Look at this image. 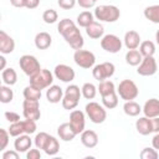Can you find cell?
Returning <instances> with one entry per match:
<instances>
[{
    "label": "cell",
    "instance_id": "obj_1",
    "mask_svg": "<svg viewBox=\"0 0 159 159\" xmlns=\"http://www.w3.org/2000/svg\"><path fill=\"white\" fill-rule=\"evenodd\" d=\"M57 31L60 35L63 36L66 42L73 50H80L83 47V45H84L83 36H82L80 29L77 27V25L72 20H70V19L60 20V22L57 25Z\"/></svg>",
    "mask_w": 159,
    "mask_h": 159
},
{
    "label": "cell",
    "instance_id": "obj_2",
    "mask_svg": "<svg viewBox=\"0 0 159 159\" xmlns=\"http://www.w3.org/2000/svg\"><path fill=\"white\" fill-rule=\"evenodd\" d=\"M94 17L102 22H116L120 17V10L114 5H99L94 9Z\"/></svg>",
    "mask_w": 159,
    "mask_h": 159
},
{
    "label": "cell",
    "instance_id": "obj_3",
    "mask_svg": "<svg viewBox=\"0 0 159 159\" xmlns=\"http://www.w3.org/2000/svg\"><path fill=\"white\" fill-rule=\"evenodd\" d=\"M81 96H82V92L77 84H68L67 88L65 89V94L61 101L62 107L67 111H73L78 106Z\"/></svg>",
    "mask_w": 159,
    "mask_h": 159
},
{
    "label": "cell",
    "instance_id": "obj_4",
    "mask_svg": "<svg viewBox=\"0 0 159 159\" xmlns=\"http://www.w3.org/2000/svg\"><path fill=\"white\" fill-rule=\"evenodd\" d=\"M84 112L89 120L94 124H101L107 119V111L104 106H101L97 102H88L84 107Z\"/></svg>",
    "mask_w": 159,
    "mask_h": 159
},
{
    "label": "cell",
    "instance_id": "obj_5",
    "mask_svg": "<svg viewBox=\"0 0 159 159\" xmlns=\"http://www.w3.org/2000/svg\"><path fill=\"white\" fill-rule=\"evenodd\" d=\"M117 93L125 102V101L135 99L138 97V94H139V89H138V86L135 84L134 81H132V80H123L118 84Z\"/></svg>",
    "mask_w": 159,
    "mask_h": 159
},
{
    "label": "cell",
    "instance_id": "obj_6",
    "mask_svg": "<svg viewBox=\"0 0 159 159\" xmlns=\"http://www.w3.org/2000/svg\"><path fill=\"white\" fill-rule=\"evenodd\" d=\"M53 76L48 70L46 68H41L39 72H36L35 75H32L30 78V84L39 88V89H45L48 88L52 82H53Z\"/></svg>",
    "mask_w": 159,
    "mask_h": 159
},
{
    "label": "cell",
    "instance_id": "obj_7",
    "mask_svg": "<svg viewBox=\"0 0 159 159\" xmlns=\"http://www.w3.org/2000/svg\"><path fill=\"white\" fill-rule=\"evenodd\" d=\"M73 61L81 68L89 70V68H93V66L96 63V56H94V53L92 51L80 48V50H76L75 51V53H73Z\"/></svg>",
    "mask_w": 159,
    "mask_h": 159
},
{
    "label": "cell",
    "instance_id": "obj_8",
    "mask_svg": "<svg viewBox=\"0 0 159 159\" xmlns=\"http://www.w3.org/2000/svg\"><path fill=\"white\" fill-rule=\"evenodd\" d=\"M19 66L22 70V72L29 77H31L41 70L39 60L32 55H22L19 60Z\"/></svg>",
    "mask_w": 159,
    "mask_h": 159
},
{
    "label": "cell",
    "instance_id": "obj_9",
    "mask_svg": "<svg viewBox=\"0 0 159 159\" xmlns=\"http://www.w3.org/2000/svg\"><path fill=\"white\" fill-rule=\"evenodd\" d=\"M114 72H116V66L112 62H102V63L93 66L92 76L94 80L101 82V81H106L111 78L114 75Z\"/></svg>",
    "mask_w": 159,
    "mask_h": 159
},
{
    "label": "cell",
    "instance_id": "obj_10",
    "mask_svg": "<svg viewBox=\"0 0 159 159\" xmlns=\"http://www.w3.org/2000/svg\"><path fill=\"white\" fill-rule=\"evenodd\" d=\"M123 46V42L122 40L114 35V34H107V35H103V37L101 39V47L106 51V52H109V53H117L120 51Z\"/></svg>",
    "mask_w": 159,
    "mask_h": 159
},
{
    "label": "cell",
    "instance_id": "obj_11",
    "mask_svg": "<svg viewBox=\"0 0 159 159\" xmlns=\"http://www.w3.org/2000/svg\"><path fill=\"white\" fill-rule=\"evenodd\" d=\"M22 114L26 119L39 120L41 117L40 102L36 99H24L22 102Z\"/></svg>",
    "mask_w": 159,
    "mask_h": 159
},
{
    "label": "cell",
    "instance_id": "obj_12",
    "mask_svg": "<svg viewBox=\"0 0 159 159\" xmlns=\"http://www.w3.org/2000/svg\"><path fill=\"white\" fill-rule=\"evenodd\" d=\"M158 71V62L153 56L149 57H143L142 62L139 63L138 68H137V73L139 76H144V77H149L155 75Z\"/></svg>",
    "mask_w": 159,
    "mask_h": 159
},
{
    "label": "cell",
    "instance_id": "obj_13",
    "mask_svg": "<svg viewBox=\"0 0 159 159\" xmlns=\"http://www.w3.org/2000/svg\"><path fill=\"white\" fill-rule=\"evenodd\" d=\"M53 75H55V77L57 80H60L61 82H65V83L72 82L75 80V76H76L75 70L71 66L66 65V63L57 65L55 67V70H53Z\"/></svg>",
    "mask_w": 159,
    "mask_h": 159
},
{
    "label": "cell",
    "instance_id": "obj_14",
    "mask_svg": "<svg viewBox=\"0 0 159 159\" xmlns=\"http://www.w3.org/2000/svg\"><path fill=\"white\" fill-rule=\"evenodd\" d=\"M70 124L76 132V134H81L84 130L86 125V116L80 109H73L70 113Z\"/></svg>",
    "mask_w": 159,
    "mask_h": 159
},
{
    "label": "cell",
    "instance_id": "obj_15",
    "mask_svg": "<svg viewBox=\"0 0 159 159\" xmlns=\"http://www.w3.org/2000/svg\"><path fill=\"white\" fill-rule=\"evenodd\" d=\"M15 50V41L14 39L7 35L4 30L0 31V52L2 55L11 53Z\"/></svg>",
    "mask_w": 159,
    "mask_h": 159
},
{
    "label": "cell",
    "instance_id": "obj_16",
    "mask_svg": "<svg viewBox=\"0 0 159 159\" xmlns=\"http://www.w3.org/2000/svg\"><path fill=\"white\" fill-rule=\"evenodd\" d=\"M123 42H124V46L128 48V50H137L140 45V35L134 31V30H129L124 34V39H123Z\"/></svg>",
    "mask_w": 159,
    "mask_h": 159
},
{
    "label": "cell",
    "instance_id": "obj_17",
    "mask_svg": "<svg viewBox=\"0 0 159 159\" xmlns=\"http://www.w3.org/2000/svg\"><path fill=\"white\" fill-rule=\"evenodd\" d=\"M81 143L86 148L92 149L98 144V134L92 129H84L81 133Z\"/></svg>",
    "mask_w": 159,
    "mask_h": 159
},
{
    "label": "cell",
    "instance_id": "obj_18",
    "mask_svg": "<svg viewBox=\"0 0 159 159\" xmlns=\"http://www.w3.org/2000/svg\"><path fill=\"white\" fill-rule=\"evenodd\" d=\"M31 145H32V140L30 138V134H26V133L16 137L14 142V148L19 153H26L29 149H31Z\"/></svg>",
    "mask_w": 159,
    "mask_h": 159
},
{
    "label": "cell",
    "instance_id": "obj_19",
    "mask_svg": "<svg viewBox=\"0 0 159 159\" xmlns=\"http://www.w3.org/2000/svg\"><path fill=\"white\" fill-rule=\"evenodd\" d=\"M143 113L148 118H154L159 117V99L157 98H150L148 99L144 106H143Z\"/></svg>",
    "mask_w": 159,
    "mask_h": 159
},
{
    "label": "cell",
    "instance_id": "obj_20",
    "mask_svg": "<svg viewBox=\"0 0 159 159\" xmlns=\"http://www.w3.org/2000/svg\"><path fill=\"white\" fill-rule=\"evenodd\" d=\"M65 92L62 91V88L57 84H51L47 89H46V98L50 103H60L63 98Z\"/></svg>",
    "mask_w": 159,
    "mask_h": 159
},
{
    "label": "cell",
    "instance_id": "obj_21",
    "mask_svg": "<svg viewBox=\"0 0 159 159\" xmlns=\"http://www.w3.org/2000/svg\"><path fill=\"white\" fill-rule=\"evenodd\" d=\"M57 135L63 142H71V140L75 139V137L77 134H76V132L73 130V128L71 127V124L68 122V123H62L61 125H58V128H57Z\"/></svg>",
    "mask_w": 159,
    "mask_h": 159
},
{
    "label": "cell",
    "instance_id": "obj_22",
    "mask_svg": "<svg viewBox=\"0 0 159 159\" xmlns=\"http://www.w3.org/2000/svg\"><path fill=\"white\" fill-rule=\"evenodd\" d=\"M34 42H35V46L39 50H47L52 43V37H51V35L48 32L41 31V32L36 34Z\"/></svg>",
    "mask_w": 159,
    "mask_h": 159
},
{
    "label": "cell",
    "instance_id": "obj_23",
    "mask_svg": "<svg viewBox=\"0 0 159 159\" xmlns=\"http://www.w3.org/2000/svg\"><path fill=\"white\" fill-rule=\"evenodd\" d=\"M86 34L88 37L93 39V40H98V39H102L103 35H104V27L101 22H97V21H93L91 25H88L86 27Z\"/></svg>",
    "mask_w": 159,
    "mask_h": 159
},
{
    "label": "cell",
    "instance_id": "obj_24",
    "mask_svg": "<svg viewBox=\"0 0 159 159\" xmlns=\"http://www.w3.org/2000/svg\"><path fill=\"white\" fill-rule=\"evenodd\" d=\"M135 129L142 135H149L150 133H153L150 118L144 116V117H140L139 119H137L135 120Z\"/></svg>",
    "mask_w": 159,
    "mask_h": 159
},
{
    "label": "cell",
    "instance_id": "obj_25",
    "mask_svg": "<svg viewBox=\"0 0 159 159\" xmlns=\"http://www.w3.org/2000/svg\"><path fill=\"white\" fill-rule=\"evenodd\" d=\"M142 107L133 99V101H125L123 104V112L129 117H137L142 112Z\"/></svg>",
    "mask_w": 159,
    "mask_h": 159
},
{
    "label": "cell",
    "instance_id": "obj_26",
    "mask_svg": "<svg viewBox=\"0 0 159 159\" xmlns=\"http://www.w3.org/2000/svg\"><path fill=\"white\" fill-rule=\"evenodd\" d=\"M42 150H43L47 155H50V157L56 155V154L58 153V150H60V143H58V140H57L55 137L50 135Z\"/></svg>",
    "mask_w": 159,
    "mask_h": 159
},
{
    "label": "cell",
    "instance_id": "obj_27",
    "mask_svg": "<svg viewBox=\"0 0 159 159\" xmlns=\"http://www.w3.org/2000/svg\"><path fill=\"white\" fill-rule=\"evenodd\" d=\"M1 78H2L4 84L12 86L17 82V73L12 67H7L1 71Z\"/></svg>",
    "mask_w": 159,
    "mask_h": 159
},
{
    "label": "cell",
    "instance_id": "obj_28",
    "mask_svg": "<svg viewBox=\"0 0 159 159\" xmlns=\"http://www.w3.org/2000/svg\"><path fill=\"white\" fill-rule=\"evenodd\" d=\"M144 17L153 24H159V5H150L144 9Z\"/></svg>",
    "mask_w": 159,
    "mask_h": 159
},
{
    "label": "cell",
    "instance_id": "obj_29",
    "mask_svg": "<svg viewBox=\"0 0 159 159\" xmlns=\"http://www.w3.org/2000/svg\"><path fill=\"white\" fill-rule=\"evenodd\" d=\"M139 52L142 53L143 57L154 56V53H155V43L153 41H149V40L142 41L140 45H139Z\"/></svg>",
    "mask_w": 159,
    "mask_h": 159
},
{
    "label": "cell",
    "instance_id": "obj_30",
    "mask_svg": "<svg viewBox=\"0 0 159 159\" xmlns=\"http://www.w3.org/2000/svg\"><path fill=\"white\" fill-rule=\"evenodd\" d=\"M93 21H94V14H92L91 11H82L77 16V25L84 29L88 25H91Z\"/></svg>",
    "mask_w": 159,
    "mask_h": 159
},
{
    "label": "cell",
    "instance_id": "obj_31",
    "mask_svg": "<svg viewBox=\"0 0 159 159\" xmlns=\"http://www.w3.org/2000/svg\"><path fill=\"white\" fill-rule=\"evenodd\" d=\"M142 60H143V56L138 50H129L125 53V62L129 66H139Z\"/></svg>",
    "mask_w": 159,
    "mask_h": 159
},
{
    "label": "cell",
    "instance_id": "obj_32",
    "mask_svg": "<svg viewBox=\"0 0 159 159\" xmlns=\"http://www.w3.org/2000/svg\"><path fill=\"white\" fill-rule=\"evenodd\" d=\"M118 93L117 91L113 93H109L107 96H102V104L104 106L106 109H113L118 106Z\"/></svg>",
    "mask_w": 159,
    "mask_h": 159
},
{
    "label": "cell",
    "instance_id": "obj_33",
    "mask_svg": "<svg viewBox=\"0 0 159 159\" xmlns=\"http://www.w3.org/2000/svg\"><path fill=\"white\" fill-rule=\"evenodd\" d=\"M97 89H98V92H99L101 97H102V96H107V94L113 93V92H116V91H117V89H116L114 83H113L112 81H109V80L101 81V82H99V84H98V87H97Z\"/></svg>",
    "mask_w": 159,
    "mask_h": 159
},
{
    "label": "cell",
    "instance_id": "obj_34",
    "mask_svg": "<svg viewBox=\"0 0 159 159\" xmlns=\"http://www.w3.org/2000/svg\"><path fill=\"white\" fill-rule=\"evenodd\" d=\"M81 92H82V96H83L86 99H93V98L96 97L98 89H97V87H96L93 83L86 82V83H83V86H82V88H81Z\"/></svg>",
    "mask_w": 159,
    "mask_h": 159
},
{
    "label": "cell",
    "instance_id": "obj_35",
    "mask_svg": "<svg viewBox=\"0 0 159 159\" xmlns=\"http://www.w3.org/2000/svg\"><path fill=\"white\" fill-rule=\"evenodd\" d=\"M12 99H14V92L10 88V86H7V84L0 86V101H1V103L6 104V103H10Z\"/></svg>",
    "mask_w": 159,
    "mask_h": 159
},
{
    "label": "cell",
    "instance_id": "obj_36",
    "mask_svg": "<svg viewBox=\"0 0 159 159\" xmlns=\"http://www.w3.org/2000/svg\"><path fill=\"white\" fill-rule=\"evenodd\" d=\"M22 94H24V98H26V99H36V101H40V98H41V89H39V88L29 84L27 87L24 88V93Z\"/></svg>",
    "mask_w": 159,
    "mask_h": 159
},
{
    "label": "cell",
    "instance_id": "obj_37",
    "mask_svg": "<svg viewBox=\"0 0 159 159\" xmlns=\"http://www.w3.org/2000/svg\"><path fill=\"white\" fill-rule=\"evenodd\" d=\"M9 133L11 137H19L21 134H25V124H24V120H19V122H15V123H10V127H9Z\"/></svg>",
    "mask_w": 159,
    "mask_h": 159
},
{
    "label": "cell",
    "instance_id": "obj_38",
    "mask_svg": "<svg viewBox=\"0 0 159 159\" xmlns=\"http://www.w3.org/2000/svg\"><path fill=\"white\" fill-rule=\"evenodd\" d=\"M42 20L46 22V24H55L57 20H58V14H57V11L56 10H53V9H47V10H45L43 11V14H42Z\"/></svg>",
    "mask_w": 159,
    "mask_h": 159
},
{
    "label": "cell",
    "instance_id": "obj_39",
    "mask_svg": "<svg viewBox=\"0 0 159 159\" xmlns=\"http://www.w3.org/2000/svg\"><path fill=\"white\" fill-rule=\"evenodd\" d=\"M48 137H50V134L46 133V132H40V133H37L36 137H35V139H34L35 147L39 148V149H43V147H45V144H46Z\"/></svg>",
    "mask_w": 159,
    "mask_h": 159
},
{
    "label": "cell",
    "instance_id": "obj_40",
    "mask_svg": "<svg viewBox=\"0 0 159 159\" xmlns=\"http://www.w3.org/2000/svg\"><path fill=\"white\" fill-rule=\"evenodd\" d=\"M158 150L154 149V148H144L142 152H140V158L142 159H157L158 158Z\"/></svg>",
    "mask_w": 159,
    "mask_h": 159
},
{
    "label": "cell",
    "instance_id": "obj_41",
    "mask_svg": "<svg viewBox=\"0 0 159 159\" xmlns=\"http://www.w3.org/2000/svg\"><path fill=\"white\" fill-rule=\"evenodd\" d=\"M0 134H1V144H0V150H5L6 149V147H7V144H9V138H10V133H9V130H6V129H4V128H1L0 129Z\"/></svg>",
    "mask_w": 159,
    "mask_h": 159
},
{
    "label": "cell",
    "instance_id": "obj_42",
    "mask_svg": "<svg viewBox=\"0 0 159 159\" xmlns=\"http://www.w3.org/2000/svg\"><path fill=\"white\" fill-rule=\"evenodd\" d=\"M24 124H25V132H26V134H32V133H35V132H36V129H37L36 120L26 119V118H25Z\"/></svg>",
    "mask_w": 159,
    "mask_h": 159
},
{
    "label": "cell",
    "instance_id": "obj_43",
    "mask_svg": "<svg viewBox=\"0 0 159 159\" xmlns=\"http://www.w3.org/2000/svg\"><path fill=\"white\" fill-rule=\"evenodd\" d=\"M57 4L61 9L63 10H70L73 9L75 5L77 4V0H57Z\"/></svg>",
    "mask_w": 159,
    "mask_h": 159
},
{
    "label": "cell",
    "instance_id": "obj_44",
    "mask_svg": "<svg viewBox=\"0 0 159 159\" xmlns=\"http://www.w3.org/2000/svg\"><path fill=\"white\" fill-rule=\"evenodd\" d=\"M4 117H5V119L9 123H15V122H19L20 120V116L16 112H12V111H6L4 113Z\"/></svg>",
    "mask_w": 159,
    "mask_h": 159
},
{
    "label": "cell",
    "instance_id": "obj_45",
    "mask_svg": "<svg viewBox=\"0 0 159 159\" xmlns=\"http://www.w3.org/2000/svg\"><path fill=\"white\" fill-rule=\"evenodd\" d=\"M19 152L17 150H4V153L1 154L2 159H19Z\"/></svg>",
    "mask_w": 159,
    "mask_h": 159
},
{
    "label": "cell",
    "instance_id": "obj_46",
    "mask_svg": "<svg viewBox=\"0 0 159 159\" xmlns=\"http://www.w3.org/2000/svg\"><path fill=\"white\" fill-rule=\"evenodd\" d=\"M26 158L27 159H41L40 149L39 148H36V149H29L26 152Z\"/></svg>",
    "mask_w": 159,
    "mask_h": 159
},
{
    "label": "cell",
    "instance_id": "obj_47",
    "mask_svg": "<svg viewBox=\"0 0 159 159\" xmlns=\"http://www.w3.org/2000/svg\"><path fill=\"white\" fill-rule=\"evenodd\" d=\"M77 4L83 9H91L94 6L96 1L94 0H77Z\"/></svg>",
    "mask_w": 159,
    "mask_h": 159
},
{
    "label": "cell",
    "instance_id": "obj_48",
    "mask_svg": "<svg viewBox=\"0 0 159 159\" xmlns=\"http://www.w3.org/2000/svg\"><path fill=\"white\" fill-rule=\"evenodd\" d=\"M40 5V0H25V7L27 9H36Z\"/></svg>",
    "mask_w": 159,
    "mask_h": 159
},
{
    "label": "cell",
    "instance_id": "obj_49",
    "mask_svg": "<svg viewBox=\"0 0 159 159\" xmlns=\"http://www.w3.org/2000/svg\"><path fill=\"white\" fill-rule=\"evenodd\" d=\"M150 122H152V129H153V133H159V117L150 118Z\"/></svg>",
    "mask_w": 159,
    "mask_h": 159
},
{
    "label": "cell",
    "instance_id": "obj_50",
    "mask_svg": "<svg viewBox=\"0 0 159 159\" xmlns=\"http://www.w3.org/2000/svg\"><path fill=\"white\" fill-rule=\"evenodd\" d=\"M152 145L154 149H157L159 152V133H155V135L152 139Z\"/></svg>",
    "mask_w": 159,
    "mask_h": 159
},
{
    "label": "cell",
    "instance_id": "obj_51",
    "mask_svg": "<svg viewBox=\"0 0 159 159\" xmlns=\"http://www.w3.org/2000/svg\"><path fill=\"white\" fill-rule=\"evenodd\" d=\"M10 4L14 7H25V0H10Z\"/></svg>",
    "mask_w": 159,
    "mask_h": 159
},
{
    "label": "cell",
    "instance_id": "obj_52",
    "mask_svg": "<svg viewBox=\"0 0 159 159\" xmlns=\"http://www.w3.org/2000/svg\"><path fill=\"white\" fill-rule=\"evenodd\" d=\"M0 62H1V65H0V70L2 71V70H5V68H6V67H5V66H6V58L4 57V55H1V56H0Z\"/></svg>",
    "mask_w": 159,
    "mask_h": 159
},
{
    "label": "cell",
    "instance_id": "obj_53",
    "mask_svg": "<svg viewBox=\"0 0 159 159\" xmlns=\"http://www.w3.org/2000/svg\"><path fill=\"white\" fill-rule=\"evenodd\" d=\"M155 41H157V45L159 46V30H157L155 32Z\"/></svg>",
    "mask_w": 159,
    "mask_h": 159
},
{
    "label": "cell",
    "instance_id": "obj_54",
    "mask_svg": "<svg viewBox=\"0 0 159 159\" xmlns=\"http://www.w3.org/2000/svg\"><path fill=\"white\" fill-rule=\"evenodd\" d=\"M94 1H97V0H94Z\"/></svg>",
    "mask_w": 159,
    "mask_h": 159
}]
</instances>
